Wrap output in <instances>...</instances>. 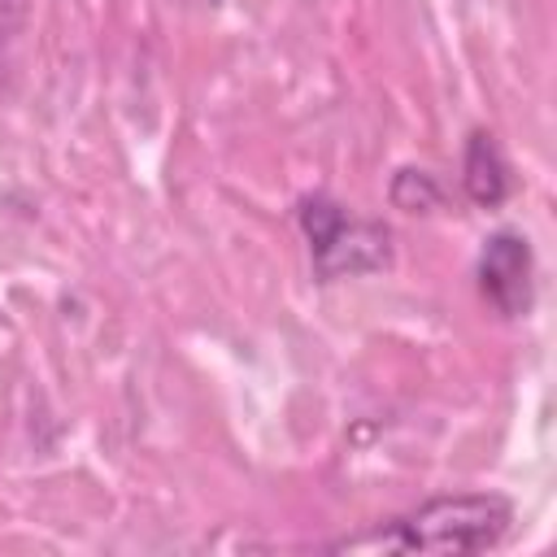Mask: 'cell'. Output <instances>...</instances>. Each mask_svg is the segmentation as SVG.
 <instances>
[{
  "label": "cell",
  "mask_w": 557,
  "mask_h": 557,
  "mask_svg": "<svg viewBox=\"0 0 557 557\" xmlns=\"http://www.w3.org/2000/svg\"><path fill=\"white\" fill-rule=\"evenodd\" d=\"M513 505L500 492H448L409 513L379 522L370 535L339 540L335 548H392V553H483L505 540Z\"/></svg>",
  "instance_id": "obj_1"
},
{
  "label": "cell",
  "mask_w": 557,
  "mask_h": 557,
  "mask_svg": "<svg viewBox=\"0 0 557 557\" xmlns=\"http://www.w3.org/2000/svg\"><path fill=\"white\" fill-rule=\"evenodd\" d=\"M296 222L309 244V265L318 283L361 278L392 265V231L379 218L348 213L335 196L309 191L296 200Z\"/></svg>",
  "instance_id": "obj_2"
},
{
  "label": "cell",
  "mask_w": 557,
  "mask_h": 557,
  "mask_svg": "<svg viewBox=\"0 0 557 557\" xmlns=\"http://www.w3.org/2000/svg\"><path fill=\"white\" fill-rule=\"evenodd\" d=\"M479 296L500 318H527L535 305V252L522 231H492L479 252Z\"/></svg>",
  "instance_id": "obj_3"
},
{
  "label": "cell",
  "mask_w": 557,
  "mask_h": 557,
  "mask_svg": "<svg viewBox=\"0 0 557 557\" xmlns=\"http://www.w3.org/2000/svg\"><path fill=\"white\" fill-rule=\"evenodd\" d=\"M461 187L479 209H496L509 200L513 178H509V161L492 131H470L466 152H461Z\"/></svg>",
  "instance_id": "obj_4"
},
{
  "label": "cell",
  "mask_w": 557,
  "mask_h": 557,
  "mask_svg": "<svg viewBox=\"0 0 557 557\" xmlns=\"http://www.w3.org/2000/svg\"><path fill=\"white\" fill-rule=\"evenodd\" d=\"M392 205L405 209V213H435L444 205V187L426 174V170H413V165H400L392 174Z\"/></svg>",
  "instance_id": "obj_5"
},
{
  "label": "cell",
  "mask_w": 557,
  "mask_h": 557,
  "mask_svg": "<svg viewBox=\"0 0 557 557\" xmlns=\"http://www.w3.org/2000/svg\"><path fill=\"white\" fill-rule=\"evenodd\" d=\"M200 4H222V0H200Z\"/></svg>",
  "instance_id": "obj_6"
}]
</instances>
